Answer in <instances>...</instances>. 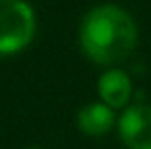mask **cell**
Masks as SVG:
<instances>
[{
    "instance_id": "obj_1",
    "label": "cell",
    "mask_w": 151,
    "mask_h": 149,
    "mask_svg": "<svg viewBox=\"0 0 151 149\" xmlns=\"http://www.w3.org/2000/svg\"><path fill=\"white\" fill-rule=\"evenodd\" d=\"M138 29L126 10L105 4L90 10L81 25V44L86 56L100 65H113L132 54Z\"/></svg>"
},
{
    "instance_id": "obj_2",
    "label": "cell",
    "mask_w": 151,
    "mask_h": 149,
    "mask_svg": "<svg viewBox=\"0 0 151 149\" xmlns=\"http://www.w3.org/2000/svg\"><path fill=\"white\" fill-rule=\"evenodd\" d=\"M35 37V11L25 0H0V56L23 50Z\"/></svg>"
},
{
    "instance_id": "obj_3",
    "label": "cell",
    "mask_w": 151,
    "mask_h": 149,
    "mask_svg": "<svg viewBox=\"0 0 151 149\" xmlns=\"http://www.w3.org/2000/svg\"><path fill=\"white\" fill-rule=\"evenodd\" d=\"M119 136L128 149H151V105H130L119 117Z\"/></svg>"
},
{
    "instance_id": "obj_4",
    "label": "cell",
    "mask_w": 151,
    "mask_h": 149,
    "mask_svg": "<svg viewBox=\"0 0 151 149\" xmlns=\"http://www.w3.org/2000/svg\"><path fill=\"white\" fill-rule=\"evenodd\" d=\"M98 92H100L101 103L111 109H121L128 103L132 94V82L128 74L121 69H109L98 80Z\"/></svg>"
},
{
    "instance_id": "obj_5",
    "label": "cell",
    "mask_w": 151,
    "mask_h": 149,
    "mask_svg": "<svg viewBox=\"0 0 151 149\" xmlns=\"http://www.w3.org/2000/svg\"><path fill=\"white\" fill-rule=\"evenodd\" d=\"M115 113L105 103H88L78 111L77 126L86 136H103L113 128Z\"/></svg>"
},
{
    "instance_id": "obj_6",
    "label": "cell",
    "mask_w": 151,
    "mask_h": 149,
    "mask_svg": "<svg viewBox=\"0 0 151 149\" xmlns=\"http://www.w3.org/2000/svg\"><path fill=\"white\" fill-rule=\"evenodd\" d=\"M27 149H40V147H27Z\"/></svg>"
}]
</instances>
